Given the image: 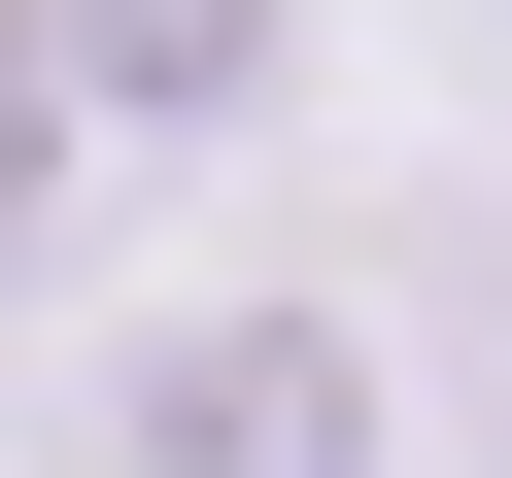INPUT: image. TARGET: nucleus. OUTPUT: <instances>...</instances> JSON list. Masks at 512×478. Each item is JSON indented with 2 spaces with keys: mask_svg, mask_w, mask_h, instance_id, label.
I'll use <instances>...</instances> for the list:
<instances>
[{
  "mask_svg": "<svg viewBox=\"0 0 512 478\" xmlns=\"http://www.w3.org/2000/svg\"><path fill=\"white\" fill-rule=\"evenodd\" d=\"M69 35H103V103H137V137H239L308 0H69Z\"/></svg>",
  "mask_w": 512,
  "mask_h": 478,
  "instance_id": "3",
  "label": "nucleus"
},
{
  "mask_svg": "<svg viewBox=\"0 0 512 478\" xmlns=\"http://www.w3.org/2000/svg\"><path fill=\"white\" fill-rule=\"evenodd\" d=\"M478 478H512V239H478Z\"/></svg>",
  "mask_w": 512,
  "mask_h": 478,
  "instance_id": "4",
  "label": "nucleus"
},
{
  "mask_svg": "<svg viewBox=\"0 0 512 478\" xmlns=\"http://www.w3.org/2000/svg\"><path fill=\"white\" fill-rule=\"evenodd\" d=\"M69 478H376V342H342V274H239V308H171V342L69 410Z\"/></svg>",
  "mask_w": 512,
  "mask_h": 478,
  "instance_id": "1",
  "label": "nucleus"
},
{
  "mask_svg": "<svg viewBox=\"0 0 512 478\" xmlns=\"http://www.w3.org/2000/svg\"><path fill=\"white\" fill-rule=\"evenodd\" d=\"M137 103H103V35H69V0H0V308H35L69 274V171H103Z\"/></svg>",
  "mask_w": 512,
  "mask_h": 478,
  "instance_id": "2",
  "label": "nucleus"
}]
</instances>
